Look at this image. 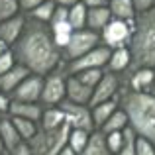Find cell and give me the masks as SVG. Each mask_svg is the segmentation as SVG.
I'll list each match as a JSON object with an SVG mask.
<instances>
[{
    "label": "cell",
    "instance_id": "cell-36",
    "mask_svg": "<svg viewBox=\"0 0 155 155\" xmlns=\"http://www.w3.org/2000/svg\"><path fill=\"white\" fill-rule=\"evenodd\" d=\"M18 2H20V8H22V10L31 12V10H35L41 2H45V0H18Z\"/></svg>",
    "mask_w": 155,
    "mask_h": 155
},
{
    "label": "cell",
    "instance_id": "cell-41",
    "mask_svg": "<svg viewBox=\"0 0 155 155\" xmlns=\"http://www.w3.org/2000/svg\"><path fill=\"white\" fill-rule=\"evenodd\" d=\"M59 155H77V153L73 151V149L69 147V145H65V147H63V149H61V151H59Z\"/></svg>",
    "mask_w": 155,
    "mask_h": 155
},
{
    "label": "cell",
    "instance_id": "cell-18",
    "mask_svg": "<svg viewBox=\"0 0 155 155\" xmlns=\"http://www.w3.org/2000/svg\"><path fill=\"white\" fill-rule=\"evenodd\" d=\"M28 75H30V71H28L26 67H22V65H16L12 71H8L6 75L0 77V87H2V91L12 92L24 79H26Z\"/></svg>",
    "mask_w": 155,
    "mask_h": 155
},
{
    "label": "cell",
    "instance_id": "cell-38",
    "mask_svg": "<svg viewBox=\"0 0 155 155\" xmlns=\"http://www.w3.org/2000/svg\"><path fill=\"white\" fill-rule=\"evenodd\" d=\"M87 8H98V6H104V0H81Z\"/></svg>",
    "mask_w": 155,
    "mask_h": 155
},
{
    "label": "cell",
    "instance_id": "cell-19",
    "mask_svg": "<svg viewBox=\"0 0 155 155\" xmlns=\"http://www.w3.org/2000/svg\"><path fill=\"white\" fill-rule=\"evenodd\" d=\"M65 122H67V120H65V114L61 112L57 106H51V108L43 110V116H41V128H43V132L59 130Z\"/></svg>",
    "mask_w": 155,
    "mask_h": 155
},
{
    "label": "cell",
    "instance_id": "cell-5",
    "mask_svg": "<svg viewBox=\"0 0 155 155\" xmlns=\"http://www.w3.org/2000/svg\"><path fill=\"white\" fill-rule=\"evenodd\" d=\"M57 108L65 114V120L69 122L71 128L84 130V132H94V124H92V114L88 106H81L75 102H69L67 98L61 100Z\"/></svg>",
    "mask_w": 155,
    "mask_h": 155
},
{
    "label": "cell",
    "instance_id": "cell-29",
    "mask_svg": "<svg viewBox=\"0 0 155 155\" xmlns=\"http://www.w3.org/2000/svg\"><path fill=\"white\" fill-rule=\"evenodd\" d=\"M122 136H124V141H122V147L118 155H136V132L132 128H124L122 130Z\"/></svg>",
    "mask_w": 155,
    "mask_h": 155
},
{
    "label": "cell",
    "instance_id": "cell-2",
    "mask_svg": "<svg viewBox=\"0 0 155 155\" xmlns=\"http://www.w3.org/2000/svg\"><path fill=\"white\" fill-rule=\"evenodd\" d=\"M120 94L122 110L128 116V126L137 137H143L155 147V96L149 92H137L124 88Z\"/></svg>",
    "mask_w": 155,
    "mask_h": 155
},
{
    "label": "cell",
    "instance_id": "cell-23",
    "mask_svg": "<svg viewBox=\"0 0 155 155\" xmlns=\"http://www.w3.org/2000/svg\"><path fill=\"white\" fill-rule=\"evenodd\" d=\"M87 10H88V8L84 6V4L81 2V0L75 4V6H71V8H69L67 22H69V26H71L75 31L84 30V28H87Z\"/></svg>",
    "mask_w": 155,
    "mask_h": 155
},
{
    "label": "cell",
    "instance_id": "cell-31",
    "mask_svg": "<svg viewBox=\"0 0 155 155\" xmlns=\"http://www.w3.org/2000/svg\"><path fill=\"white\" fill-rule=\"evenodd\" d=\"M20 12V2L18 0H0V22L18 16Z\"/></svg>",
    "mask_w": 155,
    "mask_h": 155
},
{
    "label": "cell",
    "instance_id": "cell-34",
    "mask_svg": "<svg viewBox=\"0 0 155 155\" xmlns=\"http://www.w3.org/2000/svg\"><path fill=\"white\" fill-rule=\"evenodd\" d=\"M136 155H155V147L143 137H136Z\"/></svg>",
    "mask_w": 155,
    "mask_h": 155
},
{
    "label": "cell",
    "instance_id": "cell-12",
    "mask_svg": "<svg viewBox=\"0 0 155 155\" xmlns=\"http://www.w3.org/2000/svg\"><path fill=\"white\" fill-rule=\"evenodd\" d=\"M24 26H26V18L24 16H14V18L6 20V22H0V39H2L6 45L16 43L18 38L22 35Z\"/></svg>",
    "mask_w": 155,
    "mask_h": 155
},
{
    "label": "cell",
    "instance_id": "cell-24",
    "mask_svg": "<svg viewBox=\"0 0 155 155\" xmlns=\"http://www.w3.org/2000/svg\"><path fill=\"white\" fill-rule=\"evenodd\" d=\"M49 28H51V34H53V41H55V45L59 47V49H65L75 30H73V28L69 26V22L49 24Z\"/></svg>",
    "mask_w": 155,
    "mask_h": 155
},
{
    "label": "cell",
    "instance_id": "cell-33",
    "mask_svg": "<svg viewBox=\"0 0 155 155\" xmlns=\"http://www.w3.org/2000/svg\"><path fill=\"white\" fill-rule=\"evenodd\" d=\"M16 65H14V53H12V49H6L0 55V77L6 75L8 71H12Z\"/></svg>",
    "mask_w": 155,
    "mask_h": 155
},
{
    "label": "cell",
    "instance_id": "cell-4",
    "mask_svg": "<svg viewBox=\"0 0 155 155\" xmlns=\"http://www.w3.org/2000/svg\"><path fill=\"white\" fill-rule=\"evenodd\" d=\"M98 43H100L98 31H92V30H88V28H84V30L73 31L67 47L63 49V55L67 57L69 61H75V59H79V57L87 55L88 51H92L94 47H98Z\"/></svg>",
    "mask_w": 155,
    "mask_h": 155
},
{
    "label": "cell",
    "instance_id": "cell-39",
    "mask_svg": "<svg viewBox=\"0 0 155 155\" xmlns=\"http://www.w3.org/2000/svg\"><path fill=\"white\" fill-rule=\"evenodd\" d=\"M55 2V6H63V8H71V6H75L79 0H53Z\"/></svg>",
    "mask_w": 155,
    "mask_h": 155
},
{
    "label": "cell",
    "instance_id": "cell-1",
    "mask_svg": "<svg viewBox=\"0 0 155 155\" xmlns=\"http://www.w3.org/2000/svg\"><path fill=\"white\" fill-rule=\"evenodd\" d=\"M14 59L38 77L51 75L61 65V49L53 41L49 24H41L34 18L26 20L22 35L18 38L14 49Z\"/></svg>",
    "mask_w": 155,
    "mask_h": 155
},
{
    "label": "cell",
    "instance_id": "cell-35",
    "mask_svg": "<svg viewBox=\"0 0 155 155\" xmlns=\"http://www.w3.org/2000/svg\"><path fill=\"white\" fill-rule=\"evenodd\" d=\"M134 2V10L136 14H141V12H147L155 6V0H132Z\"/></svg>",
    "mask_w": 155,
    "mask_h": 155
},
{
    "label": "cell",
    "instance_id": "cell-42",
    "mask_svg": "<svg viewBox=\"0 0 155 155\" xmlns=\"http://www.w3.org/2000/svg\"><path fill=\"white\" fill-rule=\"evenodd\" d=\"M147 92H149V94H153V96H155V83L151 84V88H149V91H147Z\"/></svg>",
    "mask_w": 155,
    "mask_h": 155
},
{
    "label": "cell",
    "instance_id": "cell-8",
    "mask_svg": "<svg viewBox=\"0 0 155 155\" xmlns=\"http://www.w3.org/2000/svg\"><path fill=\"white\" fill-rule=\"evenodd\" d=\"M67 94V79L63 77V73H51L47 75V79H43V91H41V102L51 106H57L61 100H65Z\"/></svg>",
    "mask_w": 155,
    "mask_h": 155
},
{
    "label": "cell",
    "instance_id": "cell-11",
    "mask_svg": "<svg viewBox=\"0 0 155 155\" xmlns=\"http://www.w3.org/2000/svg\"><path fill=\"white\" fill-rule=\"evenodd\" d=\"M92 91H94V88L83 84L77 77L71 75L67 79V94H65V98H67L69 102H75V104H81V106H88L91 96H92Z\"/></svg>",
    "mask_w": 155,
    "mask_h": 155
},
{
    "label": "cell",
    "instance_id": "cell-21",
    "mask_svg": "<svg viewBox=\"0 0 155 155\" xmlns=\"http://www.w3.org/2000/svg\"><path fill=\"white\" fill-rule=\"evenodd\" d=\"M0 140H2V143L6 145L10 151L16 149V145L22 143V137H20V134L16 132L12 120H0Z\"/></svg>",
    "mask_w": 155,
    "mask_h": 155
},
{
    "label": "cell",
    "instance_id": "cell-14",
    "mask_svg": "<svg viewBox=\"0 0 155 155\" xmlns=\"http://www.w3.org/2000/svg\"><path fill=\"white\" fill-rule=\"evenodd\" d=\"M108 10L114 20L132 24L136 20V10H134L132 0H108Z\"/></svg>",
    "mask_w": 155,
    "mask_h": 155
},
{
    "label": "cell",
    "instance_id": "cell-28",
    "mask_svg": "<svg viewBox=\"0 0 155 155\" xmlns=\"http://www.w3.org/2000/svg\"><path fill=\"white\" fill-rule=\"evenodd\" d=\"M55 2L53 0H45V2H41L35 10H31L30 12V18H34V20H38V22H41V24H49L51 22V18H53V12H55Z\"/></svg>",
    "mask_w": 155,
    "mask_h": 155
},
{
    "label": "cell",
    "instance_id": "cell-27",
    "mask_svg": "<svg viewBox=\"0 0 155 155\" xmlns=\"http://www.w3.org/2000/svg\"><path fill=\"white\" fill-rule=\"evenodd\" d=\"M12 124H14L16 132L20 134V137H22V141H31L35 136H38V128H35V122L31 120H26V118H16L12 120Z\"/></svg>",
    "mask_w": 155,
    "mask_h": 155
},
{
    "label": "cell",
    "instance_id": "cell-10",
    "mask_svg": "<svg viewBox=\"0 0 155 155\" xmlns=\"http://www.w3.org/2000/svg\"><path fill=\"white\" fill-rule=\"evenodd\" d=\"M120 92V81H118L116 73H104L102 79H100V83L94 87V91H92V96H91V102L88 106H96V104H102L106 100H114V96Z\"/></svg>",
    "mask_w": 155,
    "mask_h": 155
},
{
    "label": "cell",
    "instance_id": "cell-17",
    "mask_svg": "<svg viewBox=\"0 0 155 155\" xmlns=\"http://www.w3.org/2000/svg\"><path fill=\"white\" fill-rule=\"evenodd\" d=\"M116 110H118V102H116V100H106V102H102V104L92 106L91 114H92V124H94V128L100 130L106 124V120H108Z\"/></svg>",
    "mask_w": 155,
    "mask_h": 155
},
{
    "label": "cell",
    "instance_id": "cell-32",
    "mask_svg": "<svg viewBox=\"0 0 155 155\" xmlns=\"http://www.w3.org/2000/svg\"><path fill=\"white\" fill-rule=\"evenodd\" d=\"M104 140H106V147L110 149V153L118 155V151H120V147H122V141H124V136H122V132L106 134Z\"/></svg>",
    "mask_w": 155,
    "mask_h": 155
},
{
    "label": "cell",
    "instance_id": "cell-9",
    "mask_svg": "<svg viewBox=\"0 0 155 155\" xmlns=\"http://www.w3.org/2000/svg\"><path fill=\"white\" fill-rule=\"evenodd\" d=\"M43 91V77L28 75L18 87L12 91L16 102H38Z\"/></svg>",
    "mask_w": 155,
    "mask_h": 155
},
{
    "label": "cell",
    "instance_id": "cell-15",
    "mask_svg": "<svg viewBox=\"0 0 155 155\" xmlns=\"http://www.w3.org/2000/svg\"><path fill=\"white\" fill-rule=\"evenodd\" d=\"M112 20L108 6H98V8H88L87 10V28L92 31L104 30L106 24Z\"/></svg>",
    "mask_w": 155,
    "mask_h": 155
},
{
    "label": "cell",
    "instance_id": "cell-37",
    "mask_svg": "<svg viewBox=\"0 0 155 155\" xmlns=\"http://www.w3.org/2000/svg\"><path fill=\"white\" fill-rule=\"evenodd\" d=\"M12 155H31V145H28V141H22L16 145V149H12Z\"/></svg>",
    "mask_w": 155,
    "mask_h": 155
},
{
    "label": "cell",
    "instance_id": "cell-20",
    "mask_svg": "<svg viewBox=\"0 0 155 155\" xmlns=\"http://www.w3.org/2000/svg\"><path fill=\"white\" fill-rule=\"evenodd\" d=\"M81 155H114L110 153V149L106 147V140H104V134L100 130H94L91 134V140H88L87 147Z\"/></svg>",
    "mask_w": 155,
    "mask_h": 155
},
{
    "label": "cell",
    "instance_id": "cell-22",
    "mask_svg": "<svg viewBox=\"0 0 155 155\" xmlns=\"http://www.w3.org/2000/svg\"><path fill=\"white\" fill-rule=\"evenodd\" d=\"M130 49L128 47H120V49H112V55H110V61H108V71L110 73H120V71H126L130 67Z\"/></svg>",
    "mask_w": 155,
    "mask_h": 155
},
{
    "label": "cell",
    "instance_id": "cell-6",
    "mask_svg": "<svg viewBox=\"0 0 155 155\" xmlns=\"http://www.w3.org/2000/svg\"><path fill=\"white\" fill-rule=\"evenodd\" d=\"M110 55H112V49H110V47L98 45V47H94L92 51H88L87 55L71 61L69 67H67V73H69V75H77V73L88 71V69H102L104 65H108Z\"/></svg>",
    "mask_w": 155,
    "mask_h": 155
},
{
    "label": "cell",
    "instance_id": "cell-25",
    "mask_svg": "<svg viewBox=\"0 0 155 155\" xmlns=\"http://www.w3.org/2000/svg\"><path fill=\"white\" fill-rule=\"evenodd\" d=\"M91 134L92 132H84V130H77V128H71L69 132V137H67V145L73 149L77 155H81L87 147L88 140H91Z\"/></svg>",
    "mask_w": 155,
    "mask_h": 155
},
{
    "label": "cell",
    "instance_id": "cell-26",
    "mask_svg": "<svg viewBox=\"0 0 155 155\" xmlns=\"http://www.w3.org/2000/svg\"><path fill=\"white\" fill-rule=\"evenodd\" d=\"M124 128H128V116H126L124 110L118 108L116 112L106 120V124L100 128V132L106 136V134H112V132H122Z\"/></svg>",
    "mask_w": 155,
    "mask_h": 155
},
{
    "label": "cell",
    "instance_id": "cell-30",
    "mask_svg": "<svg viewBox=\"0 0 155 155\" xmlns=\"http://www.w3.org/2000/svg\"><path fill=\"white\" fill-rule=\"evenodd\" d=\"M102 75H104L102 69H88V71H81V73H77V75H73V77H77V79H79L83 84H87V87L94 88L96 84L100 83Z\"/></svg>",
    "mask_w": 155,
    "mask_h": 155
},
{
    "label": "cell",
    "instance_id": "cell-13",
    "mask_svg": "<svg viewBox=\"0 0 155 155\" xmlns=\"http://www.w3.org/2000/svg\"><path fill=\"white\" fill-rule=\"evenodd\" d=\"M8 110L12 112V116L26 118V120H31V122L41 120V116H43V110H41V106L38 102H16L14 100Z\"/></svg>",
    "mask_w": 155,
    "mask_h": 155
},
{
    "label": "cell",
    "instance_id": "cell-3",
    "mask_svg": "<svg viewBox=\"0 0 155 155\" xmlns=\"http://www.w3.org/2000/svg\"><path fill=\"white\" fill-rule=\"evenodd\" d=\"M130 71L153 69L155 71V6L147 12L136 14L130 39Z\"/></svg>",
    "mask_w": 155,
    "mask_h": 155
},
{
    "label": "cell",
    "instance_id": "cell-40",
    "mask_svg": "<svg viewBox=\"0 0 155 155\" xmlns=\"http://www.w3.org/2000/svg\"><path fill=\"white\" fill-rule=\"evenodd\" d=\"M10 106H8V98L4 94H0V112H4V110H8Z\"/></svg>",
    "mask_w": 155,
    "mask_h": 155
},
{
    "label": "cell",
    "instance_id": "cell-16",
    "mask_svg": "<svg viewBox=\"0 0 155 155\" xmlns=\"http://www.w3.org/2000/svg\"><path fill=\"white\" fill-rule=\"evenodd\" d=\"M153 83H155V71L153 69H137V71L132 73L130 88L137 91V92H147Z\"/></svg>",
    "mask_w": 155,
    "mask_h": 155
},
{
    "label": "cell",
    "instance_id": "cell-43",
    "mask_svg": "<svg viewBox=\"0 0 155 155\" xmlns=\"http://www.w3.org/2000/svg\"><path fill=\"white\" fill-rule=\"evenodd\" d=\"M2 147H4V143H2V140H0V153H2Z\"/></svg>",
    "mask_w": 155,
    "mask_h": 155
},
{
    "label": "cell",
    "instance_id": "cell-7",
    "mask_svg": "<svg viewBox=\"0 0 155 155\" xmlns=\"http://www.w3.org/2000/svg\"><path fill=\"white\" fill-rule=\"evenodd\" d=\"M132 24L122 22V20H110L106 24V28L102 30L100 38L104 39V45L110 49H120V47L130 45L132 39Z\"/></svg>",
    "mask_w": 155,
    "mask_h": 155
}]
</instances>
